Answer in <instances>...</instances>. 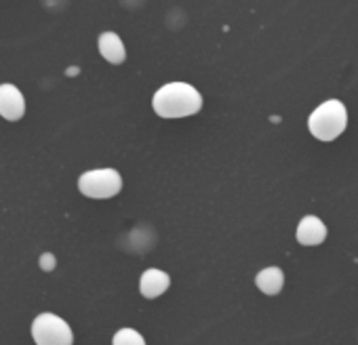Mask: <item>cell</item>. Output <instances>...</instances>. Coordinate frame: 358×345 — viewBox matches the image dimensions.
I'll use <instances>...</instances> for the list:
<instances>
[{
    "label": "cell",
    "mask_w": 358,
    "mask_h": 345,
    "mask_svg": "<svg viewBox=\"0 0 358 345\" xmlns=\"http://www.w3.org/2000/svg\"><path fill=\"white\" fill-rule=\"evenodd\" d=\"M152 108L160 118H188L203 110V95L188 82H169L154 93Z\"/></svg>",
    "instance_id": "obj_1"
},
{
    "label": "cell",
    "mask_w": 358,
    "mask_h": 345,
    "mask_svg": "<svg viewBox=\"0 0 358 345\" xmlns=\"http://www.w3.org/2000/svg\"><path fill=\"white\" fill-rule=\"evenodd\" d=\"M348 126V112L339 99H329L320 103L308 118V129L318 141L337 139Z\"/></svg>",
    "instance_id": "obj_2"
},
{
    "label": "cell",
    "mask_w": 358,
    "mask_h": 345,
    "mask_svg": "<svg viewBox=\"0 0 358 345\" xmlns=\"http://www.w3.org/2000/svg\"><path fill=\"white\" fill-rule=\"evenodd\" d=\"M78 190H80L83 196L95 198V200L114 198L122 190V177H120V172L114 170V168L87 170L78 179Z\"/></svg>",
    "instance_id": "obj_3"
},
{
    "label": "cell",
    "mask_w": 358,
    "mask_h": 345,
    "mask_svg": "<svg viewBox=\"0 0 358 345\" xmlns=\"http://www.w3.org/2000/svg\"><path fill=\"white\" fill-rule=\"evenodd\" d=\"M32 339L36 345H72L74 332L70 324L57 314H38L32 322Z\"/></svg>",
    "instance_id": "obj_4"
},
{
    "label": "cell",
    "mask_w": 358,
    "mask_h": 345,
    "mask_svg": "<svg viewBox=\"0 0 358 345\" xmlns=\"http://www.w3.org/2000/svg\"><path fill=\"white\" fill-rule=\"evenodd\" d=\"M26 114V99L24 93L15 85H0V116L9 122L22 120Z\"/></svg>",
    "instance_id": "obj_5"
},
{
    "label": "cell",
    "mask_w": 358,
    "mask_h": 345,
    "mask_svg": "<svg viewBox=\"0 0 358 345\" xmlns=\"http://www.w3.org/2000/svg\"><path fill=\"white\" fill-rule=\"evenodd\" d=\"M171 286V276L162 270L150 267L141 274L139 278V293L145 299H156L162 293H166V288Z\"/></svg>",
    "instance_id": "obj_6"
},
{
    "label": "cell",
    "mask_w": 358,
    "mask_h": 345,
    "mask_svg": "<svg viewBox=\"0 0 358 345\" xmlns=\"http://www.w3.org/2000/svg\"><path fill=\"white\" fill-rule=\"evenodd\" d=\"M97 49H99V55L112 64V66H120L124 64L127 59V49H124V43L122 38L116 34V32H103L99 34L97 38Z\"/></svg>",
    "instance_id": "obj_7"
},
{
    "label": "cell",
    "mask_w": 358,
    "mask_h": 345,
    "mask_svg": "<svg viewBox=\"0 0 358 345\" xmlns=\"http://www.w3.org/2000/svg\"><path fill=\"white\" fill-rule=\"evenodd\" d=\"M324 238H327V228L318 217L308 215L299 221V226H297V242L299 244L316 247V244H322Z\"/></svg>",
    "instance_id": "obj_8"
},
{
    "label": "cell",
    "mask_w": 358,
    "mask_h": 345,
    "mask_svg": "<svg viewBox=\"0 0 358 345\" xmlns=\"http://www.w3.org/2000/svg\"><path fill=\"white\" fill-rule=\"evenodd\" d=\"M255 284L264 295H278L285 286V274L280 267H266L255 276Z\"/></svg>",
    "instance_id": "obj_9"
},
{
    "label": "cell",
    "mask_w": 358,
    "mask_h": 345,
    "mask_svg": "<svg viewBox=\"0 0 358 345\" xmlns=\"http://www.w3.org/2000/svg\"><path fill=\"white\" fill-rule=\"evenodd\" d=\"M112 345H145V341H143V337L135 328H120L114 335Z\"/></svg>",
    "instance_id": "obj_10"
},
{
    "label": "cell",
    "mask_w": 358,
    "mask_h": 345,
    "mask_svg": "<svg viewBox=\"0 0 358 345\" xmlns=\"http://www.w3.org/2000/svg\"><path fill=\"white\" fill-rule=\"evenodd\" d=\"M41 267L47 270V272H51V270L55 267V257H53L51 253H45V255L41 257Z\"/></svg>",
    "instance_id": "obj_11"
}]
</instances>
